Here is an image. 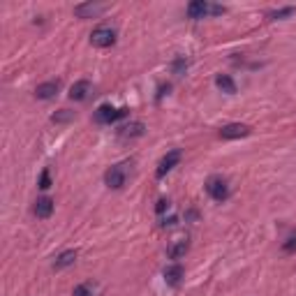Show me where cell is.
Returning <instances> with one entry per match:
<instances>
[{
    "mask_svg": "<svg viewBox=\"0 0 296 296\" xmlns=\"http://www.w3.org/2000/svg\"><path fill=\"white\" fill-rule=\"evenodd\" d=\"M225 12L227 10L222 5L204 3V0H194V3H190V5H187V17H190V19H204V17H209V14L218 17V14H225Z\"/></svg>",
    "mask_w": 296,
    "mask_h": 296,
    "instance_id": "6da1fadb",
    "label": "cell"
},
{
    "mask_svg": "<svg viewBox=\"0 0 296 296\" xmlns=\"http://www.w3.org/2000/svg\"><path fill=\"white\" fill-rule=\"evenodd\" d=\"M90 44L97 46V49H107V46H114L116 44V30L109 26H100L90 33Z\"/></svg>",
    "mask_w": 296,
    "mask_h": 296,
    "instance_id": "7a4b0ae2",
    "label": "cell"
},
{
    "mask_svg": "<svg viewBox=\"0 0 296 296\" xmlns=\"http://www.w3.org/2000/svg\"><path fill=\"white\" fill-rule=\"evenodd\" d=\"M127 114H130L127 109H116V107H111V105H102L97 111H95V121L102 123V125H111V123L125 118Z\"/></svg>",
    "mask_w": 296,
    "mask_h": 296,
    "instance_id": "3957f363",
    "label": "cell"
},
{
    "mask_svg": "<svg viewBox=\"0 0 296 296\" xmlns=\"http://www.w3.org/2000/svg\"><path fill=\"white\" fill-rule=\"evenodd\" d=\"M125 181H127V162H123V165H114L105 174V183L109 187H114V190H121V187L125 185Z\"/></svg>",
    "mask_w": 296,
    "mask_h": 296,
    "instance_id": "277c9868",
    "label": "cell"
},
{
    "mask_svg": "<svg viewBox=\"0 0 296 296\" xmlns=\"http://www.w3.org/2000/svg\"><path fill=\"white\" fill-rule=\"evenodd\" d=\"M206 192H209L215 202H225L229 197V187H227V181L222 176H211L209 181H206Z\"/></svg>",
    "mask_w": 296,
    "mask_h": 296,
    "instance_id": "5b68a950",
    "label": "cell"
},
{
    "mask_svg": "<svg viewBox=\"0 0 296 296\" xmlns=\"http://www.w3.org/2000/svg\"><path fill=\"white\" fill-rule=\"evenodd\" d=\"M178 162H181V151H178V148H176V151H169L165 158L160 160L158 169H155V176H158V178H165V176L169 174L176 165H178Z\"/></svg>",
    "mask_w": 296,
    "mask_h": 296,
    "instance_id": "8992f818",
    "label": "cell"
},
{
    "mask_svg": "<svg viewBox=\"0 0 296 296\" xmlns=\"http://www.w3.org/2000/svg\"><path fill=\"white\" fill-rule=\"evenodd\" d=\"M107 10V5H100V3H83V5H77L74 7V17L79 19H93L97 14Z\"/></svg>",
    "mask_w": 296,
    "mask_h": 296,
    "instance_id": "52a82bcc",
    "label": "cell"
},
{
    "mask_svg": "<svg viewBox=\"0 0 296 296\" xmlns=\"http://www.w3.org/2000/svg\"><path fill=\"white\" fill-rule=\"evenodd\" d=\"M90 93H93V83L86 81V79H81V81H77L74 86L70 88V100H74V102H83V100L90 97Z\"/></svg>",
    "mask_w": 296,
    "mask_h": 296,
    "instance_id": "ba28073f",
    "label": "cell"
},
{
    "mask_svg": "<svg viewBox=\"0 0 296 296\" xmlns=\"http://www.w3.org/2000/svg\"><path fill=\"white\" fill-rule=\"evenodd\" d=\"M250 134V127L243 125V123H229L220 130V137L222 139H243Z\"/></svg>",
    "mask_w": 296,
    "mask_h": 296,
    "instance_id": "9c48e42d",
    "label": "cell"
},
{
    "mask_svg": "<svg viewBox=\"0 0 296 296\" xmlns=\"http://www.w3.org/2000/svg\"><path fill=\"white\" fill-rule=\"evenodd\" d=\"M58 90H61V81H46V83H39L37 88H35V97L37 100H51L58 95Z\"/></svg>",
    "mask_w": 296,
    "mask_h": 296,
    "instance_id": "30bf717a",
    "label": "cell"
},
{
    "mask_svg": "<svg viewBox=\"0 0 296 296\" xmlns=\"http://www.w3.org/2000/svg\"><path fill=\"white\" fill-rule=\"evenodd\" d=\"M143 132H146V125H143V123H139V121H134V123L123 125L121 130H118V137H121V139H137V137H141Z\"/></svg>",
    "mask_w": 296,
    "mask_h": 296,
    "instance_id": "8fae6325",
    "label": "cell"
},
{
    "mask_svg": "<svg viewBox=\"0 0 296 296\" xmlns=\"http://www.w3.org/2000/svg\"><path fill=\"white\" fill-rule=\"evenodd\" d=\"M183 273H185V271H183L181 264H169V266L165 269V282L167 285H171V287H176L178 282H181Z\"/></svg>",
    "mask_w": 296,
    "mask_h": 296,
    "instance_id": "7c38bea8",
    "label": "cell"
},
{
    "mask_svg": "<svg viewBox=\"0 0 296 296\" xmlns=\"http://www.w3.org/2000/svg\"><path fill=\"white\" fill-rule=\"evenodd\" d=\"M187 248H190L187 238H181V241H174L169 248H167V257H169V259H181V257H185Z\"/></svg>",
    "mask_w": 296,
    "mask_h": 296,
    "instance_id": "4fadbf2b",
    "label": "cell"
},
{
    "mask_svg": "<svg viewBox=\"0 0 296 296\" xmlns=\"http://www.w3.org/2000/svg\"><path fill=\"white\" fill-rule=\"evenodd\" d=\"M35 215L37 218H49L51 213H54V199L49 197H39L37 202H35Z\"/></svg>",
    "mask_w": 296,
    "mask_h": 296,
    "instance_id": "5bb4252c",
    "label": "cell"
},
{
    "mask_svg": "<svg viewBox=\"0 0 296 296\" xmlns=\"http://www.w3.org/2000/svg\"><path fill=\"white\" fill-rule=\"evenodd\" d=\"M74 262H77V250H65V253H61L58 257H56L54 269L63 271V269H67V266H72Z\"/></svg>",
    "mask_w": 296,
    "mask_h": 296,
    "instance_id": "9a60e30c",
    "label": "cell"
},
{
    "mask_svg": "<svg viewBox=\"0 0 296 296\" xmlns=\"http://www.w3.org/2000/svg\"><path fill=\"white\" fill-rule=\"evenodd\" d=\"M215 86H218L222 93H227V95L236 93V83H234V79H231L229 74H218V77H215Z\"/></svg>",
    "mask_w": 296,
    "mask_h": 296,
    "instance_id": "2e32d148",
    "label": "cell"
},
{
    "mask_svg": "<svg viewBox=\"0 0 296 296\" xmlns=\"http://www.w3.org/2000/svg\"><path fill=\"white\" fill-rule=\"evenodd\" d=\"M294 7H280V10H273L269 12V19H273V21H278V19H287V17H294Z\"/></svg>",
    "mask_w": 296,
    "mask_h": 296,
    "instance_id": "e0dca14e",
    "label": "cell"
},
{
    "mask_svg": "<svg viewBox=\"0 0 296 296\" xmlns=\"http://www.w3.org/2000/svg\"><path fill=\"white\" fill-rule=\"evenodd\" d=\"M95 294V285L93 282H83V285H77L72 296H93Z\"/></svg>",
    "mask_w": 296,
    "mask_h": 296,
    "instance_id": "ac0fdd59",
    "label": "cell"
},
{
    "mask_svg": "<svg viewBox=\"0 0 296 296\" xmlns=\"http://www.w3.org/2000/svg\"><path fill=\"white\" fill-rule=\"evenodd\" d=\"M72 118H74V114H72V111H67V109L56 111V114L51 116V121H54V123H70Z\"/></svg>",
    "mask_w": 296,
    "mask_h": 296,
    "instance_id": "d6986e66",
    "label": "cell"
},
{
    "mask_svg": "<svg viewBox=\"0 0 296 296\" xmlns=\"http://www.w3.org/2000/svg\"><path fill=\"white\" fill-rule=\"evenodd\" d=\"M39 187H42V190H49V187H51V174H49V169H44L42 176H39Z\"/></svg>",
    "mask_w": 296,
    "mask_h": 296,
    "instance_id": "ffe728a7",
    "label": "cell"
},
{
    "mask_svg": "<svg viewBox=\"0 0 296 296\" xmlns=\"http://www.w3.org/2000/svg\"><path fill=\"white\" fill-rule=\"evenodd\" d=\"M185 70H187V61H185V58H176V63H174V72H176V74H183Z\"/></svg>",
    "mask_w": 296,
    "mask_h": 296,
    "instance_id": "44dd1931",
    "label": "cell"
},
{
    "mask_svg": "<svg viewBox=\"0 0 296 296\" xmlns=\"http://www.w3.org/2000/svg\"><path fill=\"white\" fill-rule=\"evenodd\" d=\"M282 250H285V253H294L296 250V236H291V238H287V241L282 243Z\"/></svg>",
    "mask_w": 296,
    "mask_h": 296,
    "instance_id": "7402d4cb",
    "label": "cell"
},
{
    "mask_svg": "<svg viewBox=\"0 0 296 296\" xmlns=\"http://www.w3.org/2000/svg\"><path fill=\"white\" fill-rule=\"evenodd\" d=\"M167 206H169V202H167V199H160L158 202V206H155V211H158V213H165V209Z\"/></svg>",
    "mask_w": 296,
    "mask_h": 296,
    "instance_id": "603a6c76",
    "label": "cell"
}]
</instances>
